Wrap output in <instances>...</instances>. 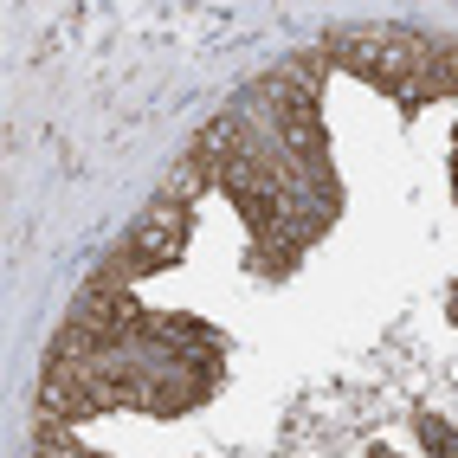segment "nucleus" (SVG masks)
Instances as JSON below:
<instances>
[{
  "mask_svg": "<svg viewBox=\"0 0 458 458\" xmlns=\"http://www.w3.org/2000/svg\"><path fill=\"white\" fill-rule=\"evenodd\" d=\"M452 317H458V303H452Z\"/></svg>",
  "mask_w": 458,
  "mask_h": 458,
  "instance_id": "obj_4",
  "label": "nucleus"
},
{
  "mask_svg": "<svg viewBox=\"0 0 458 458\" xmlns=\"http://www.w3.org/2000/svg\"><path fill=\"white\" fill-rule=\"evenodd\" d=\"M207 181H213V174H207L194 156H181V162L162 174V194H156V200H174V207H188V200H200V188H207Z\"/></svg>",
  "mask_w": 458,
  "mask_h": 458,
  "instance_id": "obj_2",
  "label": "nucleus"
},
{
  "mask_svg": "<svg viewBox=\"0 0 458 458\" xmlns=\"http://www.w3.org/2000/svg\"><path fill=\"white\" fill-rule=\"evenodd\" d=\"M84 458H90V452H84Z\"/></svg>",
  "mask_w": 458,
  "mask_h": 458,
  "instance_id": "obj_5",
  "label": "nucleus"
},
{
  "mask_svg": "<svg viewBox=\"0 0 458 458\" xmlns=\"http://www.w3.org/2000/svg\"><path fill=\"white\" fill-rule=\"evenodd\" d=\"M420 433H426V445H433V452H445V445H452V433H445L439 420H420Z\"/></svg>",
  "mask_w": 458,
  "mask_h": 458,
  "instance_id": "obj_3",
  "label": "nucleus"
},
{
  "mask_svg": "<svg viewBox=\"0 0 458 458\" xmlns=\"http://www.w3.org/2000/svg\"><path fill=\"white\" fill-rule=\"evenodd\" d=\"M181 252H188V207H174V200H148V213L110 246V259L98 265V278L104 284H130L136 271H162L174 265Z\"/></svg>",
  "mask_w": 458,
  "mask_h": 458,
  "instance_id": "obj_1",
  "label": "nucleus"
}]
</instances>
